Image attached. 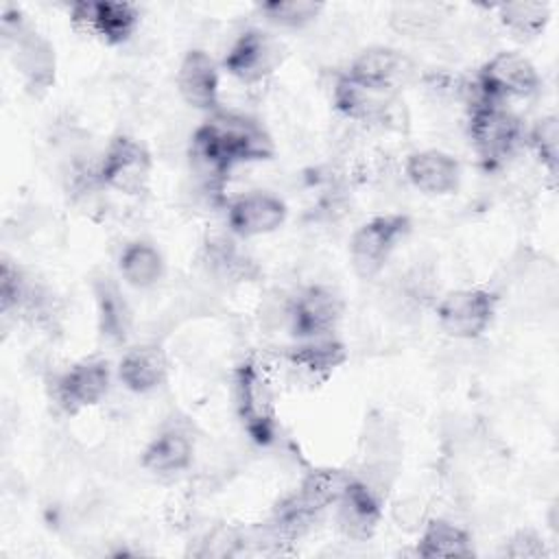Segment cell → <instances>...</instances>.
Segmentation results:
<instances>
[{
	"mask_svg": "<svg viewBox=\"0 0 559 559\" xmlns=\"http://www.w3.org/2000/svg\"><path fill=\"white\" fill-rule=\"evenodd\" d=\"M343 317L341 295L323 284H312L299 290L288 304V328L295 338H317L334 334Z\"/></svg>",
	"mask_w": 559,
	"mask_h": 559,
	"instance_id": "7c38bea8",
	"label": "cell"
},
{
	"mask_svg": "<svg viewBox=\"0 0 559 559\" xmlns=\"http://www.w3.org/2000/svg\"><path fill=\"white\" fill-rule=\"evenodd\" d=\"M408 231L411 218L406 214H376L360 223L349 238V260L354 273L360 280H373Z\"/></svg>",
	"mask_w": 559,
	"mask_h": 559,
	"instance_id": "5b68a950",
	"label": "cell"
},
{
	"mask_svg": "<svg viewBox=\"0 0 559 559\" xmlns=\"http://www.w3.org/2000/svg\"><path fill=\"white\" fill-rule=\"evenodd\" d=\"M151 170L153 157L148 148L131 135H116L109 140L96 164L98 183L129 197L142 194L146 190Z\"/></svg>",
	"mask_w": 559,
	"mask_h": 559,
	"instance_id": "52a82bcc",
	"label": "cell"
},
{
	"mask_svg": "<svg viewBox=\"0 0 559 559\" xmlns=\"http://www.w3.org/2000/svg\"><path fill=\"white\" fill-rule=\"evenodd\" d=\"M273 153V140L260 120L216 109L192 133L190 168L210 192H221L225 177L238 164L262 162Z\"/></svg>",
	"mask_w": 559,
	"mask_h": 559,
	"instance_id": "6da1fadb",
	"label": "cell"
},
{
	"mask_svg": "<svg viewBox=\"0 0 559 559\" xmlns=\"http://www.w3.org/2000/svg\"><path fill=\"white\" fill-rule=\"evenodd\" d=\"M469 140L487 168L504 164L526 140V127L504 105L476 94L469 109Z\"/></svg>",
	"mask_w": 559,
	"mask_h": 559,
	"instance_id": "277c9868",
	"label": "cell"
},
{
	"mask_svg": "<svg viewBox=\"0 0 559 559\" xmlns=\"http://www.w3.org/2000/svg\"><path fill=\"white\" fill-rule=\"evenodd\" d=\"M284 59L282 41L262 28L242 31L223 57V70L245 85H255L269 79Z\"/></svg>",
	"mask_w": 559,
	"mask_h": 559,
	"instance_id": "9c48e42d",
	"label": "cell"
},
{
	"mask_svg": "<svg viewBox=\"0 0 559 559\" xmlns=\"http://www.w3.org/2000/svg\"><path fill=\"white\" fill-rule=\"evenodd\" d=\"M323 9L325 4L314 0H271L258 7L260 15L269 24L277 28H290V31L306 28L323 13Z\"/></svg>",
	"mask_w": 559,
	"mask_h": 559,
	"instance_id": "484cf974",
	"label": "cell"
},
{
	"mask_svg": "<svg viewBox=\"0 0 559 559\" xmlns=\"http://www.w3.org/2000/svg\"><path fill=\"white\" fill-rule=\"evenodd\" d=\"M397 92L367 85L352 79L349 74H338L332 85L334 109L356 122H384L393 111Z\"/></svg>",
	"mask_w": 559,
	"mask_h": 559,
	"instance_id": "9a60e30c",
	"label": "cell"
},
{
	"mask_svg": "<svg viewBox=\"0 0 559 559\" xmlns=\"http://www.w3.org/2000/svg\"><path fill=\"white\" fill-rule=\"evenodd\" d=\"M524 144L533 151L542 168L548 173L550 179L557 177L559 168V120L557 116L548 114L535 120L531 129H526Z\"/></svg>",
	"mask_w": 559,
	"mask_h": 559,
	"instance_id": "4316f807",
	"label": "cell"
},
{
	"mask_svg": "<svg viewBox=\"0 0 559 559\" xmlns=\"http://www.w3.org/2000/svg\"><path fill=\"white\" fill-rule=\"evenodd\" d=\"M234 406L247 437L258 445H269L277 437V408L264 365L245 358L234 369Z\"/></svg>",
	"mask_w": 559,
	"mask_h": 559,
	"instance_id": "3957f363",
	"label": "cell"
},
{
	"mask_svg": "<svg viewBox=\"0 0 559 559\" xmlns=\"http://www.w3.org/2000/svg\"><path fill=\"white\" fill-rule=\"evenodd\" d=\"M415 552L417 557H424V559L472 557L474 544H472V535L463 526L445 518H430L419 526Z\"/></svg>",
	"mask_w": 559,
	"mask_h": 559,
	"instance_id": "603a6c76",
	"label": "cell"
},
{
	"mask_svg": "<svg viewBox=\"0 0 559 559\" xmlns=\"http://www.w3.org/2000/svg\"><path fill=\"white\" fill-rule=\"evenodd\" d=\"M404 175L413 188L430 197H445L461 186V164L439 148L413 151L404 162Z\"/></svg>",
	"mask_w": 559,
	"mask_h": 559,
	"instance_id": "d6986e66",
	"label": "cell"
},
{
	"mask_svg": "<svg viewBox=\"0 0 559 559\" xmlns=\"http://www.w3.org/2000/svg\"><path fill=\"white\" fill-rule=\"evenodd\" d=\"M345 74L373 87L400 92V87L413 79L415 63L397 48L369 46L352 59Z\"/></svg>",
	"mask_w": 559,
	"mask_h": 559,
	"instance_id": "2e32d148",
	"label": "cell"
},
{
	"mask_svg": "<svg viewBox=\"0 0 559 559\" xmlns=\"http://www.w3.org/2000/svg\"><path fill=\"white\" fill-rule=\"evenodd\" d=\"M502 555L513 559H539L546 557V542L544 537L533 528H520L515 531L502 546Z\"/></svg>",
	"mask_w": 559,
	"mask_h": 559,
	"instance_id": "f1b7e54d",
	"label": "cell"
},
{
	"mask_svg": "<svg viewBox=\"0 0 559 559\" xmlns=\"http://www.w3.org/2000/svg\"><path fill=\"white\" fill-rule=\"evenodd\" d=\"M247 542V535L231 526H216L212 528L205 539L201 542L199 557H231L236 555Z\"/></svg>",
	"mask_w": 559,
	"mask_h": 559,
	"instance_id": "83f0119b",
	"label": "cell"
},
{
	"mask_svg": "<svg viewBox=\"0 0 559 559\" xmlns=\"http://www.w3.org/2000/svg\"><path fill=\"white\" fill-rule=\"evenodd\" d=\"M118 273L122 282L138 290L157 286L166 273L162 251L148 240H131L118 255Z\"/></svg>",
	"mask_w": 559,
	"mask_h": 559,
	"instance_id": "cb8c5ba5",
	"label": "cell"
},
{
	"mask_svg": "<svg viewBox=\"0 0 559 559\" xmlns=\"http://www.w3.org/2000/svg\"><path fill=\"white\" fill-rule=\"evenodd\" d=\"M496 306L498 297L487 288H456L439 297L435 317L448 336L459 341H474L491 328Z\"/></svg>",
	"mask_w": 559,
	"mask_h": 559,
	"instance_id": "8992f818",
	"label": "cell"
},
{
	"mask_svg": "<svg viewBox=\"0 0 559 559\" xmlns=\"http://www.w3.org/2000/svg\"><path fill=\"white\" fill-rule=\"evenodd\" d=\"M542 87V76L533 61L515 50H500L483 63L476 76V94L496 103L531 98Z\"/></svg>",
	"mask_w": 559,
	"mask_h": 559,
	"instance_id": "ba28073f",
	"label": "cell"
},
{
	"mask_svg": "<svg viewBox=\"0 0 559 559\" xmlns=\"http://www.w3.org/2000/svg\"><path fill=\"white\" fill-rule=\"evenodd\" d=\"M116 376L120 384L138 395L153 393L168 378V356L157 343H140L124 349Z\"/></svg>",
	"mask_w": 559,
	"mask_h": 559,
	"instance_id": "ffe728a7",
	"label": "cell"
},
{
	"mask_svg": "<svg viewBox=\"0 0 559 559\" xmlns=\"http://www.w3.org/2000/svg\"><path fill=\"white\" fill-rule=\"evenodd\" d=\"M94 304H96V321L100 336L111 345L127 343L133 325L131 306L118 286L116 280L109 275H100L92 284Z\"/></svg>",
	"mask_w": 559,
	"mask_h": 559,
	"instance_id": "44dd1931",
	"label": "cell"
},
{
	"mask_svg": "<svg viewBox=\"0 0 559 559\" xmlns=\"http://www.w3.org/2000/svg\"><path fill=\"white\" fill-rule=\"evenodd\" d=\"M0 35L2 46L24 83V90L33 96H44L57 76V55L52 41L33 28L20 9L2 11Z\"/></svg>",
	"mask_w": 559,
	"mask_h": 559,
	"instance_id": "7a4b0ae2",
	"label": "cell"
},
{
	"mask_svg": "<svg viewBox=\"0 0 559 559\" xmlns=\"http://www.w3.org/2000/svg\"><path fill=\"white\" fill-rule=\"evenodd\" d=\"M194 459V437L183 424L159 428L140 454V465L153 476H175L186 472Z\"/></svg>",
	"mask_w": 559,
	"mask_h": 559,
	"instance_id": "ac0fdd59",
	"label": "cell"
},
{
	"mask_svg": "<svg viewBox=\"0 0 559 559\" xmlns=\"http://www.w3.org/2000/svg\"><path fill=\"white\" fill-rule=\"evenodd\" d=\"M111 386V367L103 358H83L68 369H63L52 384V395L57 404L76 413L96 406Z\"/></svg>",
	"mask_w": 559,
	"mask_h": 559,
	"instance_id": "4fadbf2b",
	"label": "cell"
},
{
	"mask_svg": "<svg viewBox=\"0 0 559 559\" xmlns=\"http://www.w3.org/2000/svg\"><path fill=\"white\" fill-rule=\"evenodd\" d=\"M347 358L345 345L334 336H317V338H304L286 354V365L290 371L297 373V378L304 380H325L336 367H341Z\"/></svg>",
	"mask_w": 559,
	"mask_h": 559,
	"instance_id": "7402d4cb",
	"label": "cell"
},
{
	"mask_svg": "<svg viewBox=\"0 0 559 559\" xmlns=\"http://www.w3.org/2000/svg\"><path fill=\"white\" fill-rule=\"evenodd\" d=\"M177 90L186 105L192 109L212 114L221 109V74L216 61L201 48H192L183 55L177 68Z\"/></svg>",
	"mask_w": 559,
	"mask_h": 559,
	"instance_id": "e0dca14e",
	"label": "cell"
},
{
	"mask_svg": "<svg viewBox=\"0 0 559 559\" xmlns=\"http://www.w3.org/2000/svg\"><path fill=\"white\" fill-rule=\"evenodd\" d=\"M288 216L284 199L266 190L236 197L227 205V227L238 238H258L277 231Z\"/></svg>",
	"mask_w": 559,
	"mask_h": 559,
	"instance_id": "5bb4252c",
	"label": "cell"
},
{
	"mask_svg": "<svg viewBox=\"0 0 559 559\" xmlns=\"http://www.w3.org/2000/svg\"><path fill=\"white\" fill-rule=\"evenodd\" d=\"M382 502L380 487L352 474L334 502V520L338 531L354 542H367L382 520Z\"/></svg>",
	"mask_w": 559,
	"mask_h": 559,
	"instance_id": "8fae6325",
	"label": "cell"
},
{
	"mask_svg": "<svg viewBox=\"0 0 559 559\" xmlns=\"http://www.w3.org/2000/svg\"><path fill=\"white\" fill-rule=\"evenodd\" d=\"M70 22L109 46H120L138 31L140 9L122 0H81L70 7Z\"/></svg>",
	"mask_w": 559,
	"mask_h": 559,
	"instance_id": "30bf717a",
	"label": "cell"
},
{
	"mask_svg": "<svg viewBox=\"0 0 559 559\" xmlns=\"http://www.w3.org/2000/svg\"><path fill=\"white\" fill-rule=\"evenodd\" d=\"M550 4L548 2H504L498 7V20L500 24L513 33L515 37L531 39L544 33V28L550 22Z\"/></svg>",
	"mask_w": 559,
	"mask_h": 559,
	"instance_id": "d4e9b609",
	"label": "cell"
}]
</instances>
